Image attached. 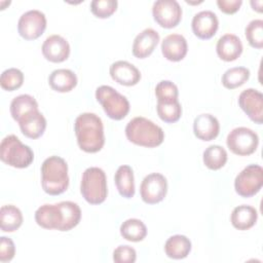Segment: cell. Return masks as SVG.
<instances>
[{"mask_svg":"<svg viewBox=\"0 0 263 263\" xmlns=\"http://www.w3.org/2000/svg\"><path fill=\"white\" fill-rule=\"evenodd\" d=\"M74 130L78 146L87 153L100 151L105 144L104 125L102 119L95 113L85 112L75 119Z\"/></svg>","mask_w":263,"mask_h":263,"instance_id":"obj_1","label":"cell"},{"mask_svg":"<svg viewBox=\"0 0 263 263\" xmlns=\"http://www.w3.org/2000/svg\"><path fill=\"white\" fill-rule=\"evenodd\" d=\"M41 186L49 195H59L69 186L68 164L64 158L52 155L41 165Z\"/></svg>","mask_w":263,"mask_h":263,"instance_id":"obj_2","label":"cell"},{"mask_svg":"<svg viewBox=\"0 0 263 263\" xmlns=\"http://www.w3.org/2000/svg\"><path fill=\"white\" fill-rule=\"evenodd\" d=\"M127 140L136 145L153 148L159 146L164 139V133L153 121L138 116L128 121L125 126Z\"/></svg>","mask_w":263,"mask_h":263,"instance_id":"obj_3","label":"cell"},{"mask_svg":"<svg viewBox=\"0 0 263 263\" xmlns=\"http://www.w3.org/2000/svg\"><path fill=\"white\" fill-rule=\"evenodd\" d=\"M80 192L90 204H100L105 201L108 188L105 172L97 166L87 167L81 178Z\"/></svg>","mask_w":263,"mask_h":263,"instance_id":"obj_4","label":"cell"},{"mask_svg":"<svg viewBox=\"0 0 263 263\" xmlns=\"http://www.w3.org/2000/svg\"><path fill=\"white\" fill-rule=\"evenodd\" d=\"M0 158L1 160L13 167L25 168L28 167L34 160V153L32 149L21 142L14 135L6 136L0 144Z\"/></svg>","mask_w":263,"mask_h":263,"instance_id":"obj_5","label":"cell"},{"mask_svg":"<svg viewBox=\"0 0 263 263\" xmlns=\"http://www.w3.org/2000/svg\"><path fill=\"white\" fill-rule=\"evenodd\" d=\"M96 99L102 105L107 116L111 119L121 120L129 112L128 100L112 86H99L96 89Z\"/></svg>","mask_w":263,"mask_h":263,"instance_id":"obj_6","label":"cell"},{"mask_svg":"<svg viewBox=\"0 0 263 263\" xmlns=\"http://www.w3.org/2000/svg\"><path fill=\"white\" fill-rule=\"evenodd\" d=\"M226 144L232 153L239 156H247L256 151L259 145V137L253 129L239 126L233 128L228 134Z\"/></svg>","mask_w":263,"mask_h":263,"instance_id":"obj_7","label":"cell"},{"mask_svg":"<svg viewBox=\"0 0 263 263\" xmlns=\"http://www.w3.org/2000/svg\"><path fill=\"white\" fill-rule=\"evenodd\" d=\"M263 185V168L258 164L246 166L235 178L234 188L238 195L251 197L257 194Z\"/></svg>","mask_w":263,"mask_h":263,"instance_id":"obj_8","label":"cell"},{"mask_svg":"<svg viewBox=\"0 0 263 263\" xmlns=\"http://www.w3.org/2000/svg\"><path fill=\"white\" fill-rule=\"evenodd\" d=\"M45 29V14L38 9L26 11L21 15L17 23L18 34L26 40H35L39 38Z\"/></svg>","mask_w":263,"mask_h":263,"instance_id":"obj_9","label":"cell"},{"mask_svg":"<svg viewBox=\"0 0 263 263\" xmlns=\"http://www.w3.org/2000/svg\"><path fill=\"white\" fill-rule=\"evenodd\" d=\"M167 181L165 177L159 173H151L147 175L140 186L141 198L148 204L160 202L166 195Z\"/></svg>","mask_w":263,"mask_h":263,"instance_id":"obj_10","label":"cell"},{"mask_svg":"<svg viewBox=\"0 0 263 263\" xmlns=\"http://www.w3.org/2000/svg\"><path fill=\"white\" fill-rule=\"evenodd\" d=\"M152 14L160 27L171 29L181 22L182 8L176 0H157L153 3Z\"/></svg>","mask_w":263,"mask_h":263,"instance_id":"obj_11","label":"cell"},{"mask_svg":"<svg viewBox=\"0 0 263 263\" xmlns=\"http://www.w3.org/2000/svg\"><path fill=\"white\" fill-rule=\"evenodd\" d=\"M238 105L249 118L257 124L263 121V95L255 88L242 90L238 97Z\"/></svg>","mask_w":263,"mask_h":263,"instance_id":"obj_12","label":"cell"},{"mask_svg":"<svg viewBox=\"0 0 263 263\" xmlns=\"http://www.w3.org/2000/svg\"><path fill=\"white\" fill-rule=\"evenodd\" d=\"M191 27L196 37L206 40L216 34L219 28V21L215 12L211 10H202L193 16Z\"/></svg>","mask_w":263,"mask_h":263,"instance_id":"obj_13","label":"cell"},{"mask_svg":"<svg viewBox=\"0 0 263 263\" xmlns=\"http://www.w3.org/2000/svg\"><path fill=\"white\" fill-rule=\"evenodd\" d=\"M43 57L52 63H62L69 58L70 45L69 42L61 35L48 36L42 44Z\"/></svg>","mask_w":263,"mask_h":263,"instance_id":"obj_14","label":"cell"},{"mask_svg":"<svg viewBox=\"0 0 263 263\" xmlns=\"http://www.w3.org/2000/svg\"><path fill=\"white\" fill-rule=\"evenodd\" d=\"M111 78L125 86L136 85L141 79V73L136 66L126 61L114 62L109 69Z\"/></svg>","mask_w":263,"mask_h":263,"instance_id":"obj_15","label":"cell"},{"mask_svg":"<svg viewBox=\"0 0 263 263\" xmlns=\"http://www.w3.org/2000/svg\"><path fill=\"white\" fill-rule=\"evenodd\" d=\"M58 208V227L59 231H69L78 225L81 219V210L76 202L61 201L57 203Z\"/></svg>","mask_w":263,"mask_h":263,"instance_id":"obj_16","label":"cell"},{"mask_svg":"<svg viewBox=\"0 0 263 263\" xmlns=\"http://www.w3.org/2000/svg\"><path fill=\"white\" fill-rule=\"evenodd\" d=\"M187 40L181 34H170L161 42V52L163 57L172 62L183 60L187 53Z\"/></svg>","mask_w":263,"mask_h":263,"instance_id":"obj_17","label":"cell"},{"mask_svg":"<svg viewBox=\"0 0 263 263\" xmlns=\"http://www.w3.org/2000/svg\"><path fill=\"white\" fill-rule=\"evenodd\" d=\"M159 42V34L151 28L139 33L133 43V54L138 59H145L150 55Z\"/></svg>","mask_w":263,"mask_h":263,"instance_id":"obj_18","label":"cell"},{"mask_svg":"<svg viewBox=\"0 0 263 263\" xmlns=\"http://www.w3.org/2000/svg\"><path fill=\"white\" fill-rule=\"evenodd\" d=\"M17 122L23 135L30 139L41 137L46 128V119L39 110H34L28 113Z\"/></svg>","mask_w":263,"mask_h":263,"instance_id":"obj_19","label":"cell"},{"mask_svg":"<svg viewBox=\"0 0 263 263\" xmlns=\"http://www.w3.org/2000/svg\"><path fill=\"white\" fill-rule=\"evenodd\" d=\"M220 124L218 119L209 113H203L195 117L193 121L194 135L202 141H212L219 135Z\"/></svg>","mask_w":263,"mask_h":263,"instance_id":"obj_20","label":"cell"},{"mask_svg":"<svg viewBox=\"0 0 263 263\" xmlns=\"http://www.w3.org/2000/svg\"><path fill=\"white\" fill-rule=\"evenodd\" d=\"M218 57L225 62L235 61L242 52L241 40L234 34H225L219 38L216 45Z\"/></svg>","mask_w":263,"mask_h":263,"instance_id":"obj_21","label":"cell"},{"mask_svg":"<svg viewBox=\"0 0 263 263\" xmlns=\"http://www.w3.org/2000/svg\"><path fill=\"white\" fill-rule=\"evenodd\" d=\"M258 219L257 210L248 204H241L233 209L231 213V224L238 230H248L252 228Z\"/></svg>","mask_w":263,"mask_h":263,"instance_id":"obj_22","label":"cell"},{"mask_svg":"<svg viewBox=\"0 0 263 263\" xmlns=\"http://www.w3.org/2000/svg\"><path fill=\"white\" fill-rule=\"evenodd\" d=\"M48 83L55 91L68 92L77 85V76L69 69H57L49 74Z\"/></svg>","mask_w":263,"mask_h":263,"instance_id":"obj_23","label":"cell"},{"mask_svg":"<svg viewBox=\"0 0 263 263\" xmlns=\"http://www.w3.org/2000/svg\"><path fill=\"white\" fill-rule=\"evenodd\" d=\"M191 251L190 239L182 234H176L167 238L164 243V252L171 259L180 260L186 258Z\"/></svg>","mask_w":263,"mask_h":263,"instance_id":"obj_24","label":"cell"},{"mask_svg":"<svg viewBox=\"0 0 263 263\" xmlns=\"http://www.w3.org/2000/svg\"><path fill=\"white\" fill-rule=\"evenodd\" d=\"M114 182L119 194L125 198H132L135 195L134 172L129 165H120L115 175Z\"/></svg>","mask_w":263,"mask_h":263,"instance_id":"obj_25","label":"cell"},{"mask_svg":"<svg viewBox=\"0 0 263 263\" xmlns=\"http://www.w3.org/2000/svg\"><path fill=\"white\" fill-rule=\"evenodd\" d=\"M1 230L4 232H13L17 230L23 223V214L18 208L13 204H5L0 209Z\"/></svg>","mask_w":263,"mask_h":263,"instance_id":"obj_26","label":"cell"},{"mask_svg":"<svg viewBox=\"0 0 263 263\" xmlns=\"http://www.w3.org/2000/svg\"><path fill=\"white\" fill-rule=\"evenodd\" d=\"M34 110H38V103L30 95H20L10 103V114L15 121Z\"/></svg>","mask_w":263,"mask_h":263,"instance_id":"obj_27","label":"cell"},{"mask_svg":"<svg viewBox=\"0 0 263 263\" xmlns=\"http://www.w3.org/2000/svg\"><path fill=\"white\" fill-rule=\"evenodd\" d=\"M120 234L124 239L128 241L138 242L146 237L147 227L139 219H127L120 226Z\"/></svg>","mask_w":263,"mask_h":263,"instance_id":"obj_28","label":"cell"},{"mask_svg":"<svg viewBox=\"0 0 263 263\" xmlns=\"http://www.w3.org/2000/svg\"><path fill=\"white\" fill-rule=\"evenodd\" d=\"M202 159L208 168L217 171L225 165L227 161V152L220 145H211L203 151Z\"/></svg>","mask_w":263,"mask_h":263,"instance_id":"obj_29","label":"cell"},{"mask_svg":"<svg viewBox=\"0 0 263 263\" xmlns=\"http://www.w3.org/2000/svg\"><path fill=\"white\" fill-rule=\"evenodd\" d=\"M36 223L45 229H57L58 227V208L54 204H43L35 212Z\"/></svg>","mask_w":263,"mask_h":263,"instance_id":"obj_30","label":"cell"},{"mask_svg":"<svg viewBox=\"0 0 263 263\" xmlns=\"http://www.w3.org/2000/svg\"><path fill=\"white\" fill-rule=\"evenodd\" d=\"M156 111L159 118L166 123L178 121L182 115V107L178 100L157 101Z\"/></svg>","mask_w":263,"mask_h":263,"instance_id":"obj_31","label":"cell"},{"mask_svg":"<svg viewBox=\"0 0 263 263\" xmlns=\"http://www.w3.org/2000/svg\"><path fill=\"white\" fill-rule=\"evenodd\" d=\"M250 78V70L246 67H233L224 72L222 75V84L228 89H234Z\"/></svg>","mask_w":263,"mask_h":263,"instance_id":"obj_32","label":"cell"},{"mask_svg":"<svg viewBox=\"0 0 263 263\" xmlns=\"http://www.w3.org/2000/svg\"><path fill=\"white\" fill-rule=\"evenodd\" d=\"M24 82V74L16 68H9L2 72L0 77V85L3 89L12 91L20 88Z\"/></svg>","mask_w":263,"mask_h":263,"instance_id":"obj_33","label":"cell"},{"mask_svg":"<svg viewBox=\"0 0 263 263\" xmlns=\"http://www.w3.org/2000/svg\"><path fill=\"white\" fill-rule=\"evenodd\" d=\"M246 38L249 44L254 48L263 47V21L253 20L251 21L245 29Z\"/></svg>","mask_w":263,"mask_h":263,"instance_id":"obj_34","label":"cell"},{"mask_svg":"<svg viewBox=\"0 0 263 263\" xmlns=\"http://www.w3.org/2000/svg\"><path fill=\"white\" fill-rule=\"evenodd\" d=\"M117 5L116 0H92L90 10L97 17L106 18L116 11Z\"/></svg>","mask_w":263,"mask_h":263,"instance_id":"obj_35","label":"cell"},{"mask_svg":"<svg viewBox=\"0 0 263 263\" xmlns=\"http://www.w3.org/2000/svg\"><path fill=\"white\" fill-rule=\"evenodd\" d=\"M157 101H175L178 100L179 90L177 85L170 80H161L155 87Z\"/></svg>","mask_w":263,"mask_h":263,"instance_id":"obj_36","label":"cell"},{"mask_svg":"<svg viewBox=\"0 0 263 263\" xmlns=\"http://www.w3.org/2000/svg\"><path fill=\"white\" fill-rule=\"evenodd\" d=\"M136 259V250L129 246H118L113 251V261L116 263H134Z\"/></svg>","mask_w":263,"mask_h":263,"instance_id":"obj_37","label":"cell"},{"mask_svg":"<svg viewBox=\"0 0 263 263\" xmlns=\"http://www.w3.org/2000/svg\"><path fill=\"white\" fill-rule=\"evenodd\" d=\"M15 255V247L11 238L6 236L0 237V261L2 263L9 262Z\"/></svg>","mask_w":263,"mask_h":263,"instance_id":"obj_38","label":"cell"},{"mask_svg":"<svg viewBox=\"0 0 263 263\" xmlns=\"http://www.w3.org/2000/svg\"><path fill=\"white\" fill-rule=\"evenodd\" d=\"M241 4V0H217L219 9L226 14H232L236 12Z\"/></svg>","mask_w":263,"mask_h":263,"instance_id":"obj_39","label":"cell"},{"mask_svg":"<svg viewBox=\"0 0 263 263\" xmlns=\"http://www.w3.org/2000/svg\"><path fill=\"white\" fill-rule=\"evenodd\" d=\"M251 5L254 10H257L259 12L262 11V1H251Z\"/></svg>","mask_w":263,"mask_h":263,"instance_id":"obj_40","label":"cell"}]
</instances>
